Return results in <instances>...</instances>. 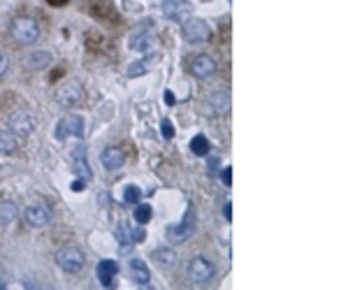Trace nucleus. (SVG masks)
<instances>
[{
  "label": "nucleus",
  "mask_w": 348,
  "mask_h": 290,
  "mask_svg": "<svg viewBox=\"0 0 348 290\" xmlns=\"http://www.w3.org/2000/svg\"><path fill=\"white\" fill-rule=\"evenodd\" d=\"M10 33H12L14 42H19V45H33L40 38V26H38V21L28 19V17H19V19H14Z\"/></svg>",
  "instance_id": "f257e3e1"
},
{
  "label": "nucleus",
  "mask_w": 348,
  "mask_h": 290,
  "mask_svg": "<svg viewBox=\"0 0 348 290\" xmlns=\"http://www.w3.org/2000/svg\"><path fill=\"white\" fill-rule=\"evenodd\" d=\"M181 33H184V38L188 40L190 45H204V42H209V38H211V28H209V24L204 19H184V24H181Z\"/></svg>",
  "instance_id": "f03ea898"
},
{
  "label": "nucleus",
  "mask_w": 348,
  "mask_h": 290,
  "mask_svg": "<svg viewBox=\"0 0 348 290\" xmlns=\"http://www.w3.org/2000/svg\"><path fill=\"white\" fill-rule=\"evenodd\" d=\"M84 262H86V258H84V253L79 251L77 246H65V248H61V251L56 253V265L63 271H68V274L82 271Z\"/></svg>",
  "instance_id": "7ed1b4c3"
},
{
  "label": "nucleus",
  "mask_w": 348,
  "mask_h": 290,
  "mask_svg": "<svg viewBox=\"0 0 348 290\" xmlns=\"http://www.w3.org/2000/svg\"><path fill=\"white\" fill-rule=\"evenodd\" d=\"M35 126H38V119L35 114L28 112V109H19L10 116V130H12L17 137H28V135L35 133Z\"/></svg>",
  "instance_id": "20e7f679"
},
{
  "label": "nucleus",
  "mask_w": 348,
  "mask_h": 290,
  "mask_svg": "<svg viewBox=\"0 0 348 290\" xmlns=\"http://www.w3.org/2000/svg\"><path fill=\"white\" fill-rule=\"evenodd\" d=\"M214 271H216L214 262L207 260V258H193L188 262V278L193 281V283H197V285L207 283L209 278L214 276Z\"/></svg>",
  "instance_id": "39448f33"
},
{
  "label": "nucleus",
  "mask_w": 348,
  "mask_h": 290,
  "mask_svg": "<svg viewBox=\"0 0 348 290\" xmlns=\"http://www.w3.org/2000/svg\"><path fill=\"white\" fill-rule=\"evenodd\" d=\"M193 232H195V223L190 221V214H188L181 223H174V225L165 227V239L170 241V244H181V241H186Z\"/></svg>",
  "instance_id": "423d86ee"
},
{
  "label": "nucleus",
  "mask_w": 348,
  "mask_h": 290,
  "mask_svg": "<svg viewBox=\"0 0 348 290\" xmlns=\"http://www.w3.org/2000/svg\"><path fill=\"white\" fill-rule=\"evenodd\" d=\"M84 133V119L82 116H68L56 126V139L65 142L68 137H82Z\"/></svg>",
  "instance_id": "0eeeda50"
},
{
  "label": "nucleus",
  "mask_w": 348,
  "mask_h": 290,
  "mask_svg": "<svg viewBox=\"0 0 348 290\" xmlns=\"http://www.w3.org/2000/svg\"><path fill=\"white\" fill-rule=\"evenodd\" d=\"M82 95H84L82 84H79V82H68V84H63V86L58 89L56 102H58V105H63V107H75L77 102L82 100Z\"/></svg>",
  "instance_id": "6e6552de"
},
{
  "label": "nucleus",
  "mask_w": 348,
  "mask_h": 290,
  "mask_svg": "<svg viewBox=\"0 0 348 290\" xmlns=\"http://www.w3.org/2000/svg\"><path fill=\"white\" fill-rule=\"evenodd\" d=\"M26 221L31 227H45L51 221V209L47 207L45 202L42 204H31L26 209Z\"/></svg>",
  "instance_id": "1a4fd4ad"
},
{
  "label": "nucleus",
  "mask_w": 348,
  "mask_h": 290,
  "mask_svg": "<svg viewBox=\"0 0 348 290\" xmlns=\"http://www.w3.org/2000/svg\"><path fill=\"white\" fill-rule=\"evenodd\" d=\"M216 72V61L207 54L202 56H195L190 61V75H195L197 79H209V77Z\"/></svg>",
  "instance_id": "9d476101"
},
{
  "label": "nucleus",
  "mask_w": 348,
  "mask_h": 290,
  "mask_svg": "<svg viewBox=\"0 0 348 290\" xmlns=\"http://www.w3.org/2000/svg\"><path fill=\"white\" fill-rule=\"evenodd\" d=\"M130 49L133 51H139V54H144V51H151L156 49V35L151 31H137L135 35H130Z\"/></svg>",
  "instance_id": "9b49d317"
},
{
  "label": "nucleus",
  "mask_w": 348,
  "mask_h": 290,
  "mask_svg": "<svg viewBox=\"0 0 348 290\" xmlns=\"http://www.w3.org/2000/svg\"><path fill=\"white\" fill-rule=\"evenodd\" d=\"M100 160H102V165H105L107 170L116 172V170L123 167V163H126V153L121 151V149H116V146H107V149L102 151Z\"/></svg>",
  "instance_id": "f8f14e48"
},
{
  "label": "nucleus",
  "mask_w": 348,
  "mask_h": 290,
  "mask_svg": "<svg viewBox=\"0 0 348 290\" xmlns=\"http://www.w3.org/2000/svg\"><path fill=\"white\" fill-rule=\"evenodd\" d=\"M98 278H100V283L105 285V288H112L114 285V276L119 274V265H116L114 260H102V262H98Z\"/></svg>",
  "instance_id": "ddd939ff"
},
{
  "label": "nucleus",
  "mask_w": 348,
  "mask_h": 290,
  "mask_svg": "<svg viewBox=\"0 0 348 290\" xmlns=\"http://www.w3.org/2000/svg\"><path fill=\"white\" fill-rule=\"evenodd\" d=\"M207 107L211 114H216V116H223V114L230 112V93H225V91H218V93H214L211 98H209Z\"/></svg>",
  "instance_id": "4468645a"
},
{
  "label": "nucleus",
  "mask_w": 348,
  "mask_h": 290,
  "mask_svg": "<svg viewBox=\"0 0 348 290\" xmlns=\"http://www.w3.org/2000/svg\"><path fill=\"white\" fill-rule=\"evenodd\" d=\"M158 61H160V54H153V56H146V58H142V61H135V63L128 68V77L144 75V72H149L151 68H156Z\"/></svg>",
  "instance_id": "2eb2a0df"
},
{
  "label": "nucleus",
  "mask_w": 348,
  "mask_h": 290,
  "mask_svg": "<svg viewBox=\"0 0 348 290\" xmlns=\"http://www.w3.org/2000/svg\"><path fill=\"white\" fill-rule=\"evenodd\" d=\"M130 274H133L135 283H139V285H146L151 281V269H149V265H146L144 260H133L130 262Z\"/></svg>",
  "instance_id": "dca6fc26"
},
{
  "label": "nucleus",
  "mask_w": 348,
  "mask_h": 290,
  "mask_svg": "<svg viewBox=\"0 0 348 290\" xmlns=\"http://www.w3.org/2000/svg\"><path fill=\"white\" fill-rule=\"evenodd\" d=\"M188 12V3L186 0H165L163 3V14L172 17V19H181V14Z\"/></svg>",
  "instance_id": "f3484780"
},
{
  "label": "nucleus",
  "mask_w": 348,
  "mask_h": 290,
  "mask_svg": "<svg viewBox=\"0 0 348 290\" xmlns=\"http://www.w3.org/2000/svg\"><path fill=\"white\" fill-rule=\"evenodd\" d=\"M153 260L158 262L160 267H165V269H170V267H177V253L172 251V248H158V251L151 253Z\"/></svg>",
  "instance_id": "a211bd4d"
},
{
  "label": "nucleus",
  "mask_w": 348,
  "mask_h": 290,
  "mask_svg": "<svg viewBox=\"0 0 348 290\" xmlns=\"http://www.w3.org/2000/svg\"><path fill=\"white\" fill-rule=\"evenodd\" d=\"M51 63V54L49 51H33L26 56V65L31 70H40V68H47Z\"/></svg>",
  "instance_id": "6ab92c4d"
},
{
  "label": "nucleus",
  "mask_w": 348,
  "mask_h": 290,
  "mask_svg": "<svg viewBox=\"0 0 348 290\" xmlns=\"http://www.w3.org/2000/svg\"><path fill=\"white\" fill-rule=\"evenodd\" d=\"M19 216V207L14 202H0V225H10Z\"/></svg>",
  "instance_id": "aec40b11"
},
{
  "label": "nucleus",
  "mask_w": 348,
  "mask_h": 290,
  "mask_svg": "<svg viewBox=\"0 0 348 290\" xmlns=\"http://www.w3.org/2000/svg\"><path fill=\"white\" fill-rule=\"evenodd\" d=\"M17 151V135L12 130H0V153Z\"/></svg>",
  "instance_id": "412c9836"
},
{
  "label": "nucleus",
  "mask_w": 348,
  "mask_h": 290,
  "mask_svg": "<svg viewBox=\"0 0 348 290\" xmlns=\"http://www.w3.org/2000/svg\"><path fill=\"white\" fill-rule=\"evenodd\" d=\"M190 151L195 156H207L209 153V139L204 135H197V137L190 139Z\"/></svg>",
  "instance_id": "4be33fe9"
},
{
  "label": "nucleus",
  "mask_w": 348,
  "mask_h": 290,
  "mask_svg": "<svg viewBox=\"0 0 348 290\" xmlns=\"http://www.w3.org/2000/svg\"><path fill=\"white\" fill-rule=\"evenodd\" d=\"M151 216H153V209L149 207V204H137V207H135V221H137L139 225L149 223L151 221Z\"/></svg>",
  "instance_id": "5701e85b"
},
{
  "label": "nucleus",
  "mask_w": 348,
  "mask_h": 290,
  "mask_svg": "<svg viewBox=\"0 0 348 290\" xmlns=\"http://www.w3.org/2000/svg\"><path fill=\"white\" fill-rule=\"evenodd\" d=\"M79 156H75V167L77 172H82V177L84 179H89L91 177V170H89V165H86V158H84V151H77Z\"/></svg>",
  "instance_id": "b1692460"
},
{
  "label": "nucleus",
  "mask_w": 348,
  "mask_h": 290,
  "mask_svg": "<svg viewBox=\"0 0 348 290\" xmlns=\"http://www.w3.org/2000/svg\"><path fill=\"white\" fill-rule=\"evenodd\" d=\"M139 197H142V190H139L137 186H128L126 193H123V200H126L128 204H135Z\"/></svg>",
  "instance_id": "393cba45"
},
{
  "label": "nucleus",
  "mask_w": 348,
  "mask_h": 290,
  "mask_svg": "<svg viewBox=\"0 0 348 290\" xmlns=\"http://www.w3.org/2000/svg\"><path fill=\"white\" fill-rule=\"evenodd\" d=\"M160 130H163V137H165V139H172V137H174V126H172L170 121H163Z\"/></svg>",
  "instance_id": "a878e982"
},
{
  "label": "nucleus",
  "mask_w": 348,
  "mask_h": 290,
  "mask_svg": "<svg viewBox=\"0 0 348 290\" xmlns=\"http://www.w3.org/2000/svg\"><path fill=\"white\" fill-rule=\"evenodd\" d=\"M221 181L225 183V186H230V183H232V170H230V167L221 170Z\"/></svg>",
  "instance_id": "bb28decb"
},
{
  "label": "nucleus",
  "mask_w": 348,
  "mask_h": 290,
  "mask_svg": "<svg viewBox=\"0 0 348 290\" xmlns=\"http://www.w3.org/2000/svg\"><path fill=\"white\" fill-rule=\"evenodd\" d=\"M165 102H167V105H177V95L172 93V91H165Z\"/></svg>",
  "instance_id": "cd10ccee"
},
{
  "label": "nucleus",
  "mask_w": 348,
  "mask_h": 290,
  "mask_svg": "<svg viewBox=\"0 0 348 290\" xmlns=\"http://www.w3.org/2000/svg\"><path fill=\"white\" fill-rule=\"evenodd\" d=\"M7 70V56H5V51H0V75Z\"/></svg>",
  "instance_id": "c85d7f7f"
},
{
  "label": "nucleus",
  "mask_w": 348,
  "mask_h": 290,
  "mask_svg": "<svg viewBox=\"0 0 348 290\" xmlns=\"http://www.w3.org/2000/svg\"><path fill=\"white\" fill-rule=\"evenodd\" d=\"M223 216H225L228 221H230V218H232V204H230V202H228V204H225V207H223Z\"/></svg>",
  "instance_id": "c756f323"
},
{
  "label": "nucleus",
  "mask_w": 348,
  "mask_h": 290,
  "mask_svg": "<svg viewBox=\"0 0 348 290\" xmlns=\"http://www.w3.org/2000/svg\"><path fill=\"white\" fill-rule=\"evenodd\" d=\"M82 188H84V181H75V183H72V190H77V193H79Z\"/></svg>",
  "instance_id": "7c9ffc66"
},
{
  "label": "nucleus",
  "mask_w": 348,
  "mask_h": 290,
  "mask_svg": "<svg viewBox=\"0 0 348 290\" xmlns=\"http://www.w3.org/2000/svg\"><path fill=\"white\" fill-rule=\"evenodd\" d=\"M63 3H65V0H63Z\"/></svg>",
  "instance_id": "2f4dec72"
}]
</instances>
